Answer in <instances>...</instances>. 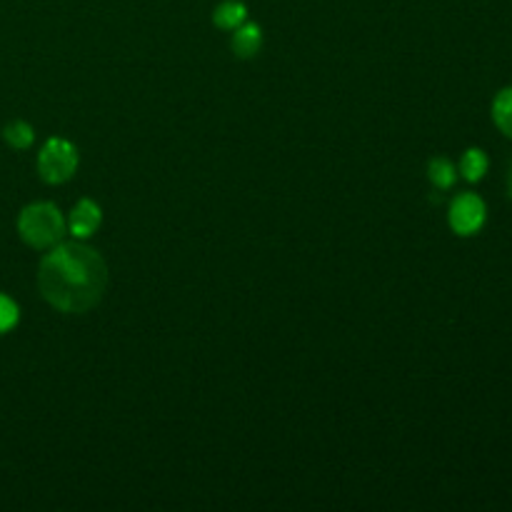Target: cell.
<instances>
[{"label": "cell", "mask_w": 512, "mask_h": 512, "mask_svg": "<svg viewBox=\"0 0 512 512\" xmlns=\"http://www.w3.org/2000/svg\"><path fill=\"white\" fill-rule=\"evenodd\" d=\"M38 288L60 313H88L108 288V265L83 243H55L40 260Z\"/></svg>", "instance_id": "cell-1"}, {"label": "cell", "mask_w": 512, "mask_h": 512, "mask_svg": "<svg viewBox=\"0 0 512 512\" xmlns=\"http://www.w3.org/2000/svg\"><path fill=\"white\" fill-rule=\"evenodd\" d=\"M65 223L63 213L55 208L53 203H33L20 213L18 218V233L30 248H53L55 243H60L65 235Z\"/></svg>", "instance_id": "cell-2"}, {"label": "cell", "mask_w": 512, "mask_h": 512, "mask_svg": "<svg viewBox=\"0 0 512 512\" xmlns=\"http://www.w3.org/2000/svg\"><path fill=\"white\" fill-rule=\"evenodd\" d=\"M78 168V150L63 138H50L38 153V173L45 183H65Z\"/></svg>", "instance_id": "cell-3"}, {"label": "cell", "mask_w": 512, "mask_h": 512, "mask_svg": "<svg viewBox=\"0 0 512 512\" xmlns=\"http://www.w3.org/2000/svg\"><path fill=\"white\" fill-rule=\"evenodd\" d=\"M485 215H488V208H485L483 198H478L475 193H460L458 198L450 203V228L458 235H475L485 223Z\"/></svg>", "instance_id": "cell-4"}, {"label": "cell", "mask_w": 512, "mask_h": 512, "mask_svg": "<svg viewBox=\"0 0 512 512\" xmlns=\"http://www.w3.org/2000/svg\"><path fill=\"white\" fill-rule=\"evenodd\" d=\"M100 220H103L100 205H95L93 200H80V203L70 210L68 230L73 233L75 240H85L100 228Z\"/></svg>", "instance_id": "cell-5"}, {"label": "cell", "mask_w": 512, "mask_h": 512, "mask_svg": "<svg viewBox=\"0 0 512 512\" xmlns=\"http://www.w3.org/2000/svg\"><path fill=\"white\" fill-rule=\"evenodd\" d=\"M233 53L238 58H253L260 53V45H263V33L255 23H243L240 28H235L233 33Z\"/></svg>", "instance_id": "cell-6"}, {"label": "cell", "mask_w": 512, "mask_h": 512, "mask_svg": "<svg viewBox=\"0 0 512 512\" xmlns=\"http://www.w3.org/2000/svg\"><path fill=\"white\" fill-rule=\"evenodd\" d=\"M245 18H248V8H245L243 3H238V0H225V3H220L213 13L215 25L223 30L240 28V25L245 23Z\"/></svg>", "instance_id": "cell-7"}, {"label": "cell", "mask_w": 512, "mask_h": 512, "mask_svg": "<svg viewBox=\"0 0 512 512\" xmlns=\"http://www.w3.org/2000/svg\"><path fill=\"white\" fill-rule=\"evenodd\" d=\"M460 173H463L465 180L470 183H478L485 173H488V155L478 148H470L468 153L460 160Z\"/></svg>", "instance_id": "cell-8"}, {"label": "cell", "mask_w": 512, "mask_h": 512, "mask_svg": "<svg viewBox=\"0 0 512 512\" xmlns=\"http://www.w3.org/2000/svg\"><path fill=\"white\" fill-rule=\"evenodd\" d=\"M493 120L508 138H512V88L500 90L493 103Z\"/></svg>", "instance_id": "cell-9"}, {"label": "cell", "mask_w": 512, "mask_h": 512, "mask_svg": "<svg viewBox=\"0 0 512 512\" xmlns=\"http://www.w3.org/2000/svg\"><path fill=\"white\" fill-rule=\"evenodd\" d=\"M428 178H430V183H433V185L448 190V188H453L458 173H455V165L450 163V160L433 158V160H430V165H428Z\"/></svg>", "instance_id": "cell-10"}, {"label": "cell", "mask_w": 512, "mask_h": 512, "mask_svg": "<svg viewBox=\"0 0 512 512\" xmlns=\"http://www.w3.org/2000/svg\"><path fill=\"white\" fill-rule=\"evenodd\" d=\"M3 135H5V140H8L10 148H18V150L30 148V143H33V138H35L33 128H30L28 123H23V120H15V123H10L8 128L3 130Z\"/></svg>", "instance_id": "cell-11"}, {"label": "cell", "mask_w": 512, "mask_h": 512, "mask_svg": "<svg viewBox=\"0 0 512 512\" xmlns=\"http://www.w3.org/2000/svg\"><path fill=\"white\" fill-rule=\"evenodd\" d=\"M15 323H18V305L8 295H0V333H8Z\"/></svg>", "instance_id": "cell-12"}, {"label": "cell", "mask_w": 512, "mask_h": 512, "mask_svg": "<svg viewBox=\"0 0 512 512\" xmlns=\"http://www.w3.org/2000/svg\"><path fill=\"white\" fill-rule=\"evenodd\" d=\"M508 190H510V195H512V168H510V178H508Z\"/></svg>", "instance_id": "cell-13"}]
</instances>
